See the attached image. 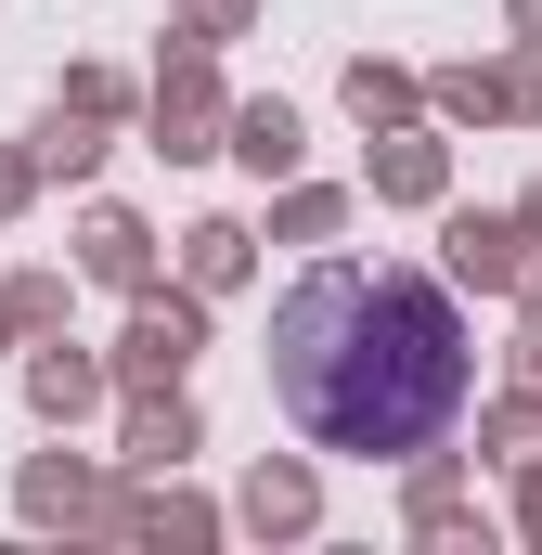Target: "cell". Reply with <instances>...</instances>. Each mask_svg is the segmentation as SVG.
<instances>
[{
	"label": "cell",
	"instance_id": "1",
	"mask_svg": "<svg viewBox=\"0 0 542 555\" xmlns=\"http://www.w3.org/2000/svg\"><path fill=\"white\" fill-rule=\"evenodd\" d=\"M465 375H478L465 310L413 259H323L271 310V401L310 452H362V465L439 452L465 414Z\"/></svg>",
	"mask_w": 542,
	"mask_h": 555
}]
</instances>
